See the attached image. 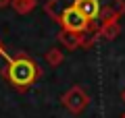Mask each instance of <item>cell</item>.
Wrapping results in <instances>:
<instances>
[{
    "instance_id": "1",
    "label": "cell",
    "mask_w": 125,
    "mask_h": 118,
    "mask_svg": "<svg viewBox=\"0 0 125 118\" xmlns=\"http://www.w3.org/2000/svg\"><path fill=\"white\" fill-rule=\"evenodd\" d=\"M65 6H73L77 8L83 17H88L90 21H106V19H117L119 15L125 13V2L123 0H46V13L50 17L58 13Z\"/></svg>"
},
{
    "instance_id": "2",
    "label": "cell",
    "mask_w": 125,
    "mask_h": 118,
    "mask_svg": "<svg viewBox=\"0 0 125 118\" xmlns=\"http://www.w3.org/2000/svg\"><path fill=\"white\" fill-rule=\"evenodd\" d=\"M4 77L17 89H25L29 85H33V81L40 77V68H38V64L31 58H27L25 54H21V56L9 60V64L4 68Z\"/></svg>"
},
{
    "instance_id": "3",
    "label": "cell",
    "mask_w": 125,
    "mask_h": 118,
    "mask_svg": "<svg viewBox=\"0 0 125 118\" xmlns=\"http://www.w3.org/2000/svg\"><path fill=\"white\" fill-rule=\"evenodd\" d=\"M54 19L62 25V29L75 31V33H88L90 31V23H92L88 17H83V15H81L77 8H73V6L61 8L56 15H54Z\"/></svg>"
},
{
    "instance_id": "4",
    "label": "cell",
    "mask_w": 125,
    "mask_h": 118,
    "mask_svg": "<svg viewBox=\"0 0 125 118\" xmlns=\"http://www.w3.org/2000/svg\"><path fill=\"white\" fill-rule=\"evenodd\" d=\"M88 93L83 91L81 87H71L65 95H62V104H65V108L69 110V112L73 114H81V110H85V106H88Z\"/></svg>"
},
{
    "instance_id": "5",
    "label": "cell",
    "mask_w": 125,
    "mask_h": 118,
    "mask_svg": "<svg viewBox=\"0 0 125 118\" xmlns=\"http://www.w3.org/2000/svg\"><path fill=\"white\" fill-rule=\"evenodd\" d=\"M85 33H75V31H67L62 29L61 33H58V42H61L62 46L67 50H77V48H83V46H88V42L83 39Z\"/></svg>"
},
{
    "instance_id": "6",
    "label": "cell",
    "mask_w": 125,
    "mask_h": 118,
    "mask_svg": "<svg viewBox=\"0 0 125 118\" xmlns=\"http://www.w3.org/2000/svg\"><path fill=\"white\" fill-rule=\"evenodd\" d=\"M117 33H119L117 19H106V21H102V27L98 29V35H102V37H106V39H113V37H117Z\"/></svg>"
},
{
    "instance_id": "7",
    "label": "cell",
    "mask_w": 125,
    "mask_h": 118,
    "mask_svg": "<svg viewBox=\"0 0 125 118\" xmlns=\"http://www.w3.org/2000/svg\"><path fill=\"white\" fill-rule=\"evenodd\" d=\"M36 0H13L10 2V6L15 8V13H19V15H27V13H31V10L36 8Z\"/></svg>"
},
{
    "instance_id": "8",
    "label": "cell",
    "mask_w": 125,
    "mask_h": 118,
    "mask_svg": "<svg viewBox=\"0 0 125 118\" xmlns=\"http://www.w3.org/2000/svg\"><path fill=\"white\" fill-rule=\"evenodd\" d=\"M46 62H48L50 66H58L62 62V52H61V48H52V50H48L46 52Z\"/></svg>"
},
{
    "instance_id": "9",
    "label": "cell",
    "mask_w": 125,
    "mask_h": 118,
    "mask_svg": "<svg viewBox=\"0 0 125 118\" xmlns=\"http://www.w3.org/2000/svg\"><path fill=\"white\" fill-rule=\"evenodd\" d=\"M13 0H0V8H4V6H9Z\"/></svg>"
},
{
    "instance_id": "10",
    "label": "cell",
    "mask_w": 125,
    "mask_h": 118,
    "mask_svg": "<svg viewBox=\"0 0 125 118\" xmlns=\"http://www.w3.org/2000/svg\"><path fill=\"white\" fill-rule=\"evenodd\" d=\"M0 56H4V48H2V42H0Z\"/></svg>"
},
{
    "instance_id": "11",
    "label": "cell",
    "mask_w": 125,
    "mask_h": 118,
    "mask_svg": "<svg viewBox=\"0 0 125 118\" xmlns=\"http://www.w3.org/2000/svg\"><path fill=\"white\" fill-rule=\"evenodd\" d=\"M121 97H123V101H125V91H123V95H121Z\"/></svg>"
},
{
    "instance_id": "12",
    "label": "cell",
    "mask_w": 125,
    "mask_h": 118,
    "mask_svg": "<svg viewBox=\"0 0 125 118\" xmlns=\"http://www.w3.org/2000/svg\"><path fill=\"white\" fill-rule=\"evenodd\" d=\"M123 118H125V114H123Z\"/></svg>"
}]
</instances>
